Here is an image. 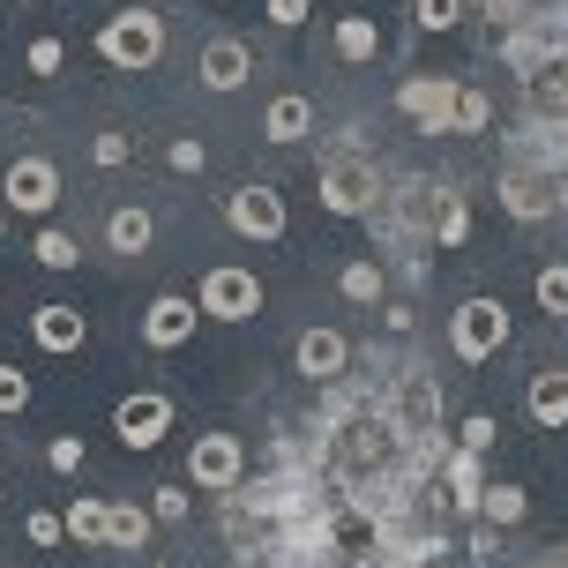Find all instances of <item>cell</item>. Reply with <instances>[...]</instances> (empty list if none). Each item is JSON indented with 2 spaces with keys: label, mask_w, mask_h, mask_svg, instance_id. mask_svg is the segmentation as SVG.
Masks as SVG:
<instances>
[{
  "label": "cell",
  "mask_w": 568,
  "mask_h": 568,
  "mask_svg": "<svg viewBox=\"0 0 568 568\" xmlns=\"http://www.w3.org/2000/svg\"><path fill=\"white\" fill-rule=\"evenodd\" d=\"M314 195H322L329 217H374V202H382V165H374V150L329 142L322 165H314Z\"/></svg>",
  "instance_id": "1"
},
{
  "label": "cell",
  "mask_w": 568,
  "mask_h": 568,
  "mask_svg": "<svg viewBox=\"0 0 568 568\" xmlns=\"http://www.w3.org/2000/svg\"><path fill=\"white\" fill-rule=\"evenodd\" d=\"M98 53L113 60L120 75H150V68L165 60V16H158V8H120V16H105Z\"/></svg>",
  "instance_id": "2"
},
{
  "label": "cell",
  "mask_w": 568,
  "mask_h": 568,
  "mask_svg": "<svg viewBox=\"0 0 568 568\" xmlns=\"http://www.w3.org/2000/svg\"><path fill=\"white\" fill-rule=\"evenodd\" d=\"M501 344H509V307H501V300H464V307L449 314V352L464 367H486Z\"/></svg>",
  "instance_id": "3"
},
{
  "label": "cell",
  "mask_w": 568,
  "mask_h": 568,
  "mask_svg": "<svg viewBox=\"0 0 568 568\" xmlns=\"http://www.w3.org/2000/svg\"><path fill=\"white\" fill-rule=\"evenodd\" d=\"M382 404H389V419H397L412 442H442V434H434V426H442V382H434L426 367L389 374V397Z\"/></svg>",
  "instance_id": "4"
},
{
  "label": "cell",
  "mask_w": 568,
  "mask_h": 568,
  "mask_svg": "<svg viewBox=\"0 0 568 568\" xmlns=\"http://www.w3.org/2000/svg\"><path fill=\"white\" fill-rule=\"evenodd\" d=\"M456 75H404L397 83V113L419 128V135H456Z\"/></svg>",
  "instance_id": "5"
},
{
  "label": "cell",
  "mask_w": 568,
  "mask_h": 568,
  "mask_svg": "<svg viewBox=\"0 0 568 568\" xmlns=\"http://www.w3.org/2000/svg\"><path fill=\"white\" fill-rule=\"evenodd\" d=\"M195 307H202V314H217V322H255V314H262V284H255V270H240V262H217V270H202Z\"/></svg>",
  "instance_id": "6"
},
{
  "label": "cell",
  "mask_w": 568,
  "mask_h": 568,
  "mask_svg": "<svg viewBox=\"0 0 568 568\" xmlns=\"http://www.w3.org/2000/svg\"><path fill=\"white\" fill-rule=\"evenodd\" d=\"M561 172H554V158L546 165H509L501 172V210L509 217H524V225H539V217H554L561 210Z\"/></svg>",
  "instance_id": "7"
},
{
  "label": "cell",
  "mask_w": 568,
  "mask_h": 568,
  "mask_svg": "<svg viewBox=\"0 0 568 568\" xmlns=\"http://www.w3.org/2000/svg\"><path fill=\"white\" fill-rule=\"evenodd\" d=\"M187 479H195L202 494H240V486H247V449H240L232 434H195Z\"/></svg>",
  "instance_id": "8"
},
{
  "label": "cell",
  "mask_w": 568,
  "mask_h": 568,
  "mask_svg": "<svg viewBox=\"0 0 568 568\" xmlns=\"http://www.w3.org/2000/svg\"><path fill=\"white\" fill-rule=\"evenodd\" d=\"M225 225L240 232V240H284V195L270 187V180H247V187H232L225 195Z\"/></svg>",
  "instance_id": "9"
},
{
  "label": "cell",
  "mask_w": 568,
  "mask_h": 568,
  "mask_svg": "<svg viewBox=\"0 0 568 568\" xmlns=\"http://www.w3.org/2000/svg\"><path fill=\"white\" fill-rule=\"evenodd\" d=\"M0 195H8V210H23V217H45V210L60 202L53 158H16V165L0 172Z\"/></svg>",
  "instance_id": "10"
},
{
  "label": "cell",
  "mask_w": 568,
  "mask_h": 568,
  "mask_svg": "<svg viewBox=\"0 0 568 568\" xmlns=\"http://www.w3.org/2000/svg\"><path fill=\"white\" fill-rule=\"evenodd\" d=\"M165 426H172V397L165 389H135V397H120V412H113V434L128 442V449H158Z\"/></svg>",
  "instance_id": "11"
},
{
  "label": "cell",
  "mask_w": 568,
  "mask_h": 568,
  "mask_svg": "<svg viewBox=\"0 0 568 568\" xmlns=\"http://www.w3.org/2000/svg\"><path fill=\"white\" fill-rule=\"evenodd\" d=\"M247 75H255V53H247L240 38H210V45L195 53V83H202V90H217V98H232V90L247 83Z\"/></svg>",
  "instance_id": "12"
},
{
  "label": "cell",
  "mask_w": 568,
  "mask_h": 568,
  "mask_svg": "<svg viewBox=\"0 0 568 568\" xmlns=\"http://www.w3.org/2000/svg\"><path fill=\"white\" fill-rule=\"evenodd\" d=\"M202 307L195 300H180V292H165V300H150V314H142V344H158V352H172V344L195 337Z\"/></svg>",
  "instance_id": "13"
},
{
  "label": "cell",
  "mask_w": 568,
  "mask_h": 568,
  "mask_svg": "<svg viewBox=\"0 0 568 568\" xmlns=\"http://www.w3.org/2000/svg\"><path fill=\"white\" fill-rule=\"evenodd\" d=\"M262 135L277 142V150H292V142L314 135V98H300V90H284V98H270V113H262Z\"/></svg>",
  "instance_id": "14"
},
{
  "label": "cell",
  "mask_w": 568,
  "mask_h": 568,
  "mask_svg": "<svg viewBox=\"0 0 568 568\" xmlns=\"http://www.w3.org/2000/svg\"><path fill=\"white\" fill-rule=\"evenodd\" d=\"M292 359H300V374H307V382H337L352 352H344V337H337V329H307V337L292 344Z\"/></svg>",
  "instance_id": "15"
},
{
  "label": "cell",
  "mask_w": 568,
  "mask_h": 568,
  "mask_svg": "<svg viewBox=\"0 0 568 568\" xmlns=\"http://www.w3.org/2000/svg\"><path fill=\"white\" fill-rule=\"evenodd\" d=\"M30 337L45 344V352H75V344L90 337V322L75 307H60V300H45V307L30 314Z\"/></svg>",
  "instance_id": "16"
},
{
  "label": "cell",
  "mask_w": 568,
  "mask_h": 568,
  "mask_svg": "<svg viewBox=\"0 0 568 568\" xmlns=\"http://www.w3.org/2000/svg\"><path fill=\"white\" fill-rule=\"evenodd\" d=\"M524 404H531V419H539L546 434H561V426H568V367H539Z\"/></svg>",
  "instance_id": "17"
},
{
  "label": "cell",
  "mask_w": 568,
  "mask_h": 568,
  "mask_svg": "<svg viewBox=\"0 0 568 568\" xmlns=\"http://www.w3.org/2000/svg\"><path fill=\"white\" fill-rule=\"evenodd\" d=\"M150 210H142V202H120L113 217H105V247H113V255H150Z\"/></svg>",
  "instance_id": "18"
},
{
  "label": "cell",
  "mask_w": 568,
  "mask_h": 568,
  "mask_svg": "<svg viewBox=\"0 0 568 568\" xmlns=\"http://www.w3.org/2000/svg\"><path fill=\"white\" fill-rule=\"evenodd\" d=\"M142 539H150V509L113 501V516H105V554H142Z\"/></svg>",
  "instance_id": "19"
},
{
  "label": "cell",
  "mask_w": 568,
  "mask_h": 568,
  "mask_svg": "<svg viewBox=\"0 0 568 568\" xmlns=\"http://www.w3.org/2000/svg\"><path fill=\"white\" fill-rule=\"evenodd\" d=\"M337 292L352 300V307H382V292H389V270L382 262H344V277H337Z\"/></svg>",
  "instance_id": "20"
},
{
  "label": "cell",
  "mask_w": 568,
  "mask_h": 568,
  "mask_svg": "<svg viewBox=\"0 0 568 568\" xmlns=\"http://www.w3.org/2000/svg\"><path fill=\"white\" fill-rule=\"evenodd\" d=\"M337 60H382V30H374V16H337Z\"/></svg>",
  "instance_id": "21"
},
{
  "label": "cell",
  "mask_w": 568,
  "mask_h": 568,
  "mask_svg": "<svg viewBox=\"0 0 568 568\" xmlns=\"http://www.w3.org/2000/svg\"><path fill=\"white\" fill-rule=\"evenodd\" d=\"M105 516H113V501L75 494V509H68V539H75V546H105Z\"/></svg>",
  "instance_id": "22"
},
{
  "label": "cell",
  "mask_w": 568,
  "mask_h": 568,
  "mask_svg": "<svg viewBox=\"0 0 568 568\" xmlns=\"http://www.w3.org/2000/svg\"><path fill=\"white\" fill-rule=\"evenodd\" d=\"M449 486H456V501H464V509H479V494H486L479 449H456V456H449Z\"/></svg>",
  "instance_id": "23"
},
{
  "label": "cell",
  "mask_w": 568,
  "mask_h": 568,
  "mask_svg": "<svg viewBox=\"0 0 568 568\" xmlns=\"http://www.w3.org/2000/svg\"><path fill=\"white\" fill-rule=\"evenodd\" d=\"M546 53H554V38H546V30H516L509 45H501V60H509L516 75H531V68H539Z\"/></svg>",
  "instance_id": "24"
},
{
  "label": "cell",
  "mask_w": 568,
  "mask_h": 568,
  "mask_svg": "<svg viewBox=\"0 0 568 568\" xmlns=\"http://www.w3.org/2000/svg\"><path fill=\"white\" fill-rule=\"evenodd\" d=\"M494 128V105H486V90H456V135H486Z\"/></svg>",
  "instance_id": "25"
},
{
  "label": "cell",
  "mask_w": 568,
  "mask_h": 568,
  "mask_svg": "<svg viewBox=\"0 0 568 568\" xmlns=\"http://www.w3.org/2000/svg\"><path fill=\"white\" fill-rule=\"evenodd\" d=\"M479 509L494 516V524H524V516H531V501H524V486H486Z\"/></svg>",
  "instance_id": "26"
},
{
  "label": "cell",
  "mask_w": 568,
  "mask_h": 568,
  "mask_svg": "<svg viewBox=\"0 0 568 568\" xmlns=\"http://www.w3.org/2000/svg\"><path fill=\"white\" fill-rule=\"evenodd\" d=\"M38 262H45V270H75V262H83L75 232H38Z\"/></svg>",
  "instance_id": "27"
},
{
  "label": "cell",
  "mask_w": 568,
  "mask_h": 568,
  "mask_svg": "<svg viewBox=\"0 0 568 568\" xmlns=\"http://www.w3.org/2000/svg\"><path fill=\"white\" fill-rule=\"evenodd\" d=\"M531 292H539V307H546V314H568V262H546Z\"/></svg>",
  "instance_id": "28"
},
{
  "label": "cell",
  "mask_w": 568,
  "mask_h": 568,
  "mask_svg": "<svg viewBox=\"0 0 568 568\" xmlns=\"http://www.w3.org/2000/svg\"><path fill=\"white\" fill-rule=\"evenodd\" d=\"M456 16H464V0H412V23L419 30H456Z\"/></svg>",
  "instance_id": "29"
},
{
  "label": "cell",
  "mask_w": 568,
  "mask_h": 568,
  "mask_svg": "<svg viewBox=\"0 0 568 568\" xmlns=\"http://www.w3.org/2000/svg\"><path fill=\"white\" fill-rule=\"evenodd\" d=\"M23 404H30V374H16L8 359H0V419H8V412H23Z\"/></svg>",
  "instance_id": "30"
},
{
  "label": "cell",
  "mask_w": 568,
  "mask_h": 568,
  "mask_svg": "<svg viewBox=\"0 0 568 568\" xmlns=\"http://www.w3.org/2000/svg\"><path fill=\"white\" fill-rule=\"evenodd\" d=\"M464 232H471L464 202H456V195H442V247H464Z\"/></svg>",
  "instance_id": "31"
},
{
  "label": "cell",
  "mask_w": 568,
  "mask_h": 568,
  "mask_svg": "<svg viewBox=\"0 0 568 568\" xmlns=\"http://www.w3.org/2000/svg\"><path fill=\"white\" fill-rule=\"evenodd\" d=\"M90 158L113 172V165H128V158H135V142H128V135H98V142H90Z\"/></svg>",
  "instance_id": "32"
},
{
  "label": "cell",
  "mask_w": 568,
  "mask_h": 568,
  "mask_svg": "<svg viewBox=\"0 0 568 568\" xmlns=\"http://www.w3.org/2000/svg\"><path fill=\"white\" fill-rule=\"evenodd\" d=\"M165 158H172V172H202V165H210V150H202L195 135H180V142L165 150Z\"/></svg>",
  "instance_id": "33"
},
{
  "label": "cell",
  "mask_w": 568,
  "mask_h": 568,
  "mask_svg": "<svg viewBox=\"0 0 568 568\" xmlns=\"http://www.w3.org/2000/svg\"><path fill=\"white\" fill-rule=\"evenodd\" d=\"M45 464H53V471H83V442H75V434H60L53 449H45Z\"/></svg>",
  "instance_id": "34"
},
{
  "label": "cell",
  "mask_w": 568,
  "mask_h": 568,
  "mask_svg": "<svg viewBox=\"0 0 568 568\" xmlns=\"http://www.w3.org/2000/svg\"><path fill=\"white\" fill-rule=\"evenodd\" d=\"M307 16H314L307 0H270V23H277V30H300Z\"/></svg>",
  "instance_id": "35"
},
{
  "label": "cell",
  "mask_w": 568,
  "mask_h": 568,
  "mask_svg": "<svg viewBox=\"0 0 568 568\" xmlns=\"http://www.w3.org/2000/svg\"><path fill=\"white\" fill-rule=\"evenodd\" d=\"M60 60H68V53H60V38H38V45H30V75H53Z\"/></svg>",
  "instance_id": "36"
},
{
  "label": "cell",
  "mask_w": 568,
  "mask_h": 568,
  "mask_svg": "<svg viewBox=\"0 0 568 568\" xmlns=\"http://www.w3.org/2000/svg\"><path fill=\"white\" fill-rule=\"evenodd\" d=\"M150 509L165 516V524H180V516H187V494H180V486H158V501H150Z\"/></svg>",
  "instance_id": "37"
},
{
  "label": "cell",
  "mask_w": 568,
  "mask_h": 568,
  "mask_svg": "<svg viewBox=\"0 0 568 568\" xmlns=\"http://www.w3.org/2000/svg\"><path fill=\"white\" fill-rule=\"evenodd\" d=\"M494 434H501V426H494V419H486V412H479V419H471V426H464V449H494Z\"/></svg>",
  "instance_id": "38"
},
{
  "label": "cell",
  "mask_w": 568,
  "mask_h": 568,
  "mask_svg": "<svg viewBox=\"0 0 568 568\" xmlns=\"http://www.w3.org/2000/svg\"><path fill=\"white\" fill-rule=\"evenodd\" d=\"M60 531H68V524H60V516H30V539H38V546H53Z\"/></svg>",
  "instance_id": "39"
},
{
  "label": "cell",
  "mask_w": 568,
  "mask_h": 568,
  "mask_svg": "<svg viewBox=\"0 0 568 568\" xmlns=\"http://www.w3.org/2000/svg\"><path fill=\"white\" fill-rule=\"evenodd\" d=\"M382 322H389V337H404V329H412V307H404V300H389V307H382Z\"/></svg>",
  "instance_id": "40"
},
{
  "label": "cell",
  "mask_w": 568,
  "mask_h": 568,
  "mask_svg": "<svg viewBox=\"0 0 568 568\" xmlns=\"http://www.w3.org/2000/svg\"><path fill=\"white\" fill-rule=\"evenodd\" d=\"M158 568H172V561H158Z\"/></svg>",
  "instance_id": "41"
},
{
  "label": "cell",
  "mask_w": 568,
  "mask_h": 568,
  "mask_svg": "<svg viewBox=\"0 0 568 568\" xmlns=\"http://www.w3.org/2000/svg\"><path fill=\"white\" fill-rule=\"evenodd\" d=\"M30 8H38V0H30Z\"/></svg>",
  "instance_id": "42"
}]
</instances>
